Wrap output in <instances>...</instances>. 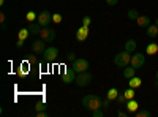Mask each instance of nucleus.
Segmentation results:
<instances>
[{
    "mask_svg": "<svg viewBox=\"0 0 158 117\" xmlns=\"http://www.w3.org/2000/svg\"><path fill=\"white\" fill-rule=\"evenodd\" d=\"M76 60V54L74 52H68L67 54V62H74Z\"/></svg>",
    "mask_w": 158,
    "mask_h": 117,
    "instance_id": "obj_30",
    "label": "nucleus"
},
{
    "mask_svg": "<svg viewBox=\"0 0 158 117\" xmlns=\"http://www.w3.org/2000/svg\"><path fill=\"white\" fill-rule=\"evenodd\" d=\"M74 82H76L79 87H85V86H89V84L92 82V74H90L89 71L77 73V74H76V79H74Z\"/></svg>",
    "mask_w": 158,
    "mask_h": 117,
    "instance_id": "obj_3",
    "label": "nucleus"
},
{
    "mask_svg": "<svg viewBox=\"0 0 158 117\" xmlns=\"http://www.w3.org/2000/svg\"><path fill=\"white\" fill-rule=\"evenodd\" d=\"M90 24H92V18H89V16H84V18H82V25L89 27Z\"/></svg>",
    "mask_w": 158,
    "mask_h": 117,
    "instance_id": "obj_27",
    "label": "nucleus"
},
{
    "mask_svg": "<svg viewBox=\"0 0 158 117\" xmlns=\"http://www.w3.org/2000/svg\"><path fill=\"white\" fill-rule=\"evenodd\" d=\"M32 49H33V52L36 56H43V52L46 51V41H43L41 38H40V40H35L32 43Z\"/></svg>",
    "mask_w": 158,
    "mask_h": 117,
    "instance_id": "obj_9",
    "label": "nucleus"
},
{
    "mask_svg": "<svg viewBox=\"0 0 158 117\" xmlns=\"http://www.w3.org/2000/svg\"><path fill=\"white\" fill-rule=\"evenodd\" d=\"M109 105H111V100H109V98H106V100H103V106H101V108H103V109H108V108H109Z\"/></svg>",
    "mask_w": 158,
    "mask_h": 117,
    "instance_id": "obj_32",
    "label": "nucleus"
},
{
    "mask_svg": "<svg viewBox=\"0 0 158 117\" xmlns=\"http://www.w3.org/2000/svg\"><path fill=\"white\" fill-rule=\"evenodd\" d=\"M35 18H38V16L35 15L33 11H29V13H27V19H29L30 22H35Z\"/></svg>",
    "mask_w": 158,
    "mask_h": 117,
    "instance_id": "obj_28",
    "label": "nucleus"
},
{
    "mask_svg": "<svg viewBox=\"0 0 158 117\" xmlns=\"http://www.w3.org/2000/svg\"><path fill=\"white\" fill-rule=\"evenodd\" d=\"M156 35H158V27H156L155 24H153V25L150 24L149 27H147V36H149V38H155Z\"/></svg>",
    "mask_w": 158,
    "mask_h": 117,
    "instance_id": "obj_17",
    "label": "nucleus"
},
{
    "mask_svg": "<svg viewBox=\"0 0 158 117\" xmlns=\"http://www.w3.org/2000/svg\"><path fill=\"white\" fill-rule=\"evenodd\" d=\"M131 62V56L128 51H123V52H118L115 57H114V63L117 65L118 68H125L128 67V63Z\"/></svg>",
    "mask_w": 158,
    "mask_h": 117,
    "instance_id": "obj_2",
    "label": "nucleus"
},
{
    "mask_svg": "<svg viewBox=\"0 0 158 117\" xmlns=\"http://www.w3.org/2000/svg\"><path fill=\"white\" fill-rule=\"evenodd\" d=\"M141 84H142V79H141V77H136V76H133V77L130 79V82H128V86L133 87V89H138Z\"/></svg>",
    "mask_w": 158,
    "mask_h": 117,
    "instance_id": "obj_18",
    "label": "nucleus"
},
{
    "mask_svg": "<svg viewBox=\"0 0 158 117\" xmlns=\"http://www.w3.org/2000/svg\"><path fill=\"white\" fill-rule=\"evenodd\" d=\"M52 22H56V24L62 22V16L60 15H52Z\"/></svg>",
    "mask_w": 158,
    "mask_h": 117,
    "instance_id": "obj_31",
    "label": "nucleus"
},
{
    "mask_svg": "<svg viewBox=\"0 0 158 117\" xmlns=\"http://www.w3.org/2000/svg\"><path fill=\"white\" fill-rule=\"evenodd\" d=\"M36 115H38V117H46L48 112H46V111H40V112H36Z\"/></svg>",
    "mask_w": 158,
    "mask_h": 117,
    "instance_id": "obj_34",
    "label": "nucleus"
},
{
    "mask_svg": "<svg viewBox=\"0 0 158 117\" xmlns=\"http://www.w3.org/2000/svg\"><path fill=\"white\" fill-rule=\"evenodd\" d=\"M117 2H118V0H106V3H108L109 6H114V5H117Z\"/></svg>",
    "mask_w": 158,
    "mask_h": 117,
    "instance_id": "obj_33",
    "label": "nucleus"
},
{
    "mask_svg": "<svg viewBox=\"0 0 158 117\" xmlns=\"http://www.w3.org/2000/svg\"><path fill=\"white\" fill-rule=\"evenodd\" d=\"M87 68H89V60H85V59H76V60L73 62V70H74L76 73L87 71Z\"/></svg>",
    "mask_w": 158,
    "mask_h": 117,
    "instance_id": "obj_8",
    "label": "nucleus"
},
{
    "mask_svg": "<svg viewBox=\"0 0 158 117\" xmlns=\"http://www.w3.org/2000/svg\"><path fill=\"white\" fill-rule=\"evenodd\" d=\"M117 97H118V90H117L115 87H112V89H109V90H108L106 98H109V100L112 101V100H117Z\"/></svg>",
    "mask_w": 158,
    "mask_h": 117,
    "instance_id": "obj_20",
    "label": "nucleus"
},
{
    "mask_svg": "<svg viewBox=\"0 0 158 117\" xmlns=\"http://www.w3.org/2000/svg\"><path fill=\"white\" fill-rule=\"evenodd\" d=\"M149 115H150L149 109H138L136 111V117H149Z\"/></svg>",
    "mask_w": 158,
    "mask_h": 117,
    "instance_id": "obj_25",
    "label": "nucleus"
},
{
    "mask_svg": "<svg viewBox=\"0 0 158 117\" xmlns=\"http://www.w3.org/2000/svg\"><path fill=\"white\" fill-rule=\"evenodd\" d=\"M127 109H128V112H136L138 109H139V105H138V101L133 98V100H128L127 101Z\"/></svg>",
    "mask_w": 158,
    "mask_h": 117,
    "instance_id": "obj_13",
    "label": "nucleus"
},
{
    "mask_svg": "<svg viewBox=\"0 0 158 117\" xmlns=\"http://www.w3.org/2000/svg\"><path fill=\"white\" fill-rule=\"evenodd\" d=\"M136 74V68H133V67H125L123 68V77H127V79H131Z\"/></svg>",
    "mask_w": 158,
    "mask_h": 117,
    "instance_id": "obj_15",
    "label": "nucleus"
},
{
    "mask_svg": "<svg viewBox=\"0 0 158 117\" xmlns=\"http://www.w3.org/2000/svg\"><path fill=\"white\" fill-rule=\"evenodd\" d=\"M48 109V105L44 101H38L35 105V112H40V111H46Z\"/></svg>",
    "mask_w": 158,
    "mask_h": 117,
    "instance_id": "obj_22",
    "label": "nucleus"
},
{
    "mask_svg": "<svg viewBox=\"0 0 158 117\" xmlns=\"http://www.w3.org/2000/svg\"><path fill=\"white\" fill-rule=\"evenodd\" d=\"M41 25H40L38 22H30V25H29V30H30V33L32 35H40V32H41Z\"/></svg>",
    "mask_w": 158,
    "mask_h": 117,
    "instance_id": "obj_14",
    "label": "nucleus"
},
{
    "mask_svg": "<svg viewBox=\"0 0 158 117\" xmlns=\"http://www.w3.org/2000/svg\"><path fill=\"white\" fill-rule=\"evenodd\" d=\"M146 51H147L149 56H155V54L158 52V44H156V43H150V44L146 48Z\"/></svg>",
    "mask_w": 158,
    "mask_h": 117,
    "instance_id": "obj_19",
    "label": "nucleus"
},
{
    "mask_svg": "<svg viewBox=\"0 0 158 117\" xmlns=\"http://www.w3.org/2000/svg\"><path fill=\"white\" fill-rule=\"evenodd\" d=\"M138 18H139V13H138V10H136V8L128 10V19H130V21H136Z\"/></svg>",
    "mask_w": 158,
    "mask_h": 117,
    "instance_id": "obj_21",
    "label": "nucleus"
},
{
    "mask_svg": "<svg viewBox=\"0 0 158 117\" xmlns=\"http://www.w3.org/2000/svg\"><path fill=\"white\" fill-rule=\"evenodd\" d=\"M136 24L139 25V27H142V29H147L150 25V18L149 16H139L136 19Z\"/></svg>",
    "mask_w": 158,
    "mask_h": 117,
    "instance_id": "obj_12",
    "label": "nucleus"
},
{
    "mask_svg": "<svg viewBox=\"0 0 158 117\" xmlns=\"http://www.w3.org/2000/svg\"><path fill=\"white\" fill-rule=\"evenodd\" d=\"M82 106L89 111H95L103 106V100L98 95H85L82 98Z\"/></svg>",
    "mask_w": 158,
    "mask_h": 117,
    "instance_id": "obj_1",
    "label": "nucleus"
},
{
    "mask_svg": "<svg viewBox=\"0 0 158 117\" xmlns=\"http://www.w3.org/2000/svg\"><path fill=\"white\" fill-rule=\"evenodd\" d=\"M123 95H125L127 101H128V100H133V98H135V89L130 87L128 90H125V92H123Z\"/></svg>",
    "mask_w": 158,
    "mask_h": 117,
    "instance_id": "obj_23",
    "label": "nucleus"
},
{
    "mask_svg": "<svg viewBox=\"0 0 158 117\" xmlns=\"http://www.w3.org/2000/svg\"><path fill=\"white\" fill-rule=\"evenodd\" d=\"M144 62H146V56L141 54V52H136L135 56H131V62H130V65H131L133 68L139 70L142 65H144Z\"/></svg>",
    "mask_w": 158,
    "mask_h": 117,
    "instance_id": "obj_7",
    "label": "nucleus"
},
{
    "mask_svg": "<svg viewBox=\"0 0 158 117\" xmlns=\"http://www.w3.org/2000/svg\"><path fill=\"white\" fill-rule=\"evenodd\" d=\"M136 46H138V43L135 40H128L125 43V51H128V52L131 54V52H135V51H136Z\"/></svg>",
    "mask_w": 158,
    "mask_h": 117,
    "instance_id": "obj_16",
    "label": "nucleus"
},
{
    "mask_svg": "<svg viewBox=\"0 0 158 117\" xmlns=\"http://www.w3.org/2000/svg\"><path fill=\"white\" fill-rule=\"evenodd\" d=\"M24 46V40H18V43H16V48H22Z\"/></svg>",
    "mask_w": 158,
    "mask_h": 117,
    "instance_id": "obj_35",
    "label": "nucleus"
},
{
    "mask_svg": "<svg viewBox=\"0 0 158 117\" xmlns=\"http://www.w3.org/2000/svg\"><path fill=\"white\" fill-rule=\"evenodd\" d=\"M155 77H156V81H158V70H156V73H155Z\"/></svg>",
    "mask_w": 158,
    "mask_h": 117,
    "instance_id": "obj_38",
    "label": "nucleus"
},
{
    "mask_svg": "<svg viewBox=\"0 0 158 117\" xmlns=\"http://www.w3.org/2000/svg\"><path fill=\"white\" fill-rule=\"evenodd\" d=\"M117 103H120V105L127 103V98H125V95H123V94H118V97H117Z\"/></svg>",
    "mask_w": 158,
    "mask_h": 117,
    "instance_id": "obj_29",
    "label": "nucleus"
},
{
    "mask_svg": "<svg viewBox=\"0 0 158 117\" xmlns=\"http://www.w3.org/2000/svg\"><path fill=\"white\" fill-rule=\"evenodd\" d=\"M89 36V27H85V25H82V27H79L76 30V40L77 41H85Z\"/></svg>",
    "mask_w": 158,
    "mask_h": 117,
    "instance_id": "obj_11",
    "label": "nucleus"
},
{
    "mask_svg": "<svg viewBox=\"0 0 158 117\" xmlns=\"http://www.w3.org/2000/svg\"><path fill=\"white\" fill-rule=\"evenodd\" d=\"M40 38H41L43 41H46V43H52L56 40V30L51 29L49 25L48 27H43L41 32H40Z\"/></svg>",
    "mask_w": 158,
    "mask_h": 117,
    "instance_id": "obj_4",
    "label": "nucleus"
},
{
    "mask_svg": "<svg viewBox=\"0 0 158 117\" xmlns=\"http://www.w3.org/2000/svg\"><path fill=\"white\" fill-rule=\"evenodd\" d=\"M36 22L41 25V27H48V25L52 22V15L48 11V10H43L41 13L38 15V18H36Z\"/></svg>",
    "mask_w": 158,
    "mask_h": 117,
    "instance_id": "obj_6",
    "label": "nucleus"
},
{
    "mask_svg": "<svg viewBox=\"0 0 158 117\" xmlns=\"http://www.w3.org/2000/svg\"><path fill=\"white\" fill-rule=\"evenodd\" d=\"M155 25H156V27H158V19H156V21H155Z\"/></svg>",
    "mask_w": 158,
    "mask_h": 117,
    "instance_id": "obj_39",
    "label": "nucleus"
},
{
    "mask_svg": "<svg viewBox=\"0 0 158 117\" xmlns=\"http://www.w3.org/2000/svg\"><path fill=\"white\" fill-rule=\"evenodd\" d=\"M76 71L73 70V68H67L65 70V73H63V76H62V81H63V84H71L74 79H76Z\"/></svg>",
    "mask_w": 158,
    "mask_h": 117,
    "instance_id": "obj_10",
    "label": "nucleus"
},
{
    "mask_svg": "<svg viewBox=\"0 0 158 117\" xmlns=\"http://www.w3.org/2000/svg\"><path fill=\"white\" fill-rule=\"evenodd\" d=\"M29 35H30V30H29V29H21L18 38H19V40H25V38H27Z\"/></svg>",
    "mask_w": 158,
    "mask_h": 117,
    "instance_id": "obj_24",
    "label": "nucleus"
},
{
    "mask_svg": "<svg viewBox=\"0 0 158 117\" xmlns=\"http://www.w3.org/2000/svg\"><path fill=\"white\" fill-rule=\"evenodd\" d=\"M92 115H94V117H103V115H104V111L95 109V111H92Z\"/></svg>",
    "mask_w": 158,
    "mask_h": 117,
    "instance_id": "obj_26",
    "label": "nucleus"
},
{
    "mask_svg": "<svg viewBox=\"0 0 158 117\" xmlns=\"http://www.w3.org/2000/svg\"><path fill=\"white\" fill-rule=\"evenodd\" d=\"M0 22H5V13H0Z\"/></svg>",
    "mask_w": 158,
    "mask_h": 117,
    "instance_id": "obj_37",
    "label": "nucleus"
},
{
    "mask_svg": "<svg viewBox=\"0 0 158 117\" xmlns=\"http://www.w3.org/2000/svg\"><path fill=\"white\" fill-rule=\"evenodd\" d=\"M57 56H59V49H57L56 46H49V48H46V51L43 52V60H44L46 63L54 62V60L57 59Z\"/></svg>",
    "mask_w": 158,
    "mask_h": 117,
    "instance_id": "obj_5",
    "label": "nucleus"
},
{
    "mask_svg": "<svg viewBox=\"0 0 158 117\" xmlns=\"http://www.w3.org/2000/svg\"><path fill=\"white\" fill-rule=\"evenodd\" d=\"M117 115H118V117H127L128 114H127V112H123V111H118V112H117Z\"/></svg>",
    "mask_w": 158,
    "mask_h": 117,
    "instance_id": "obj_36",
    "label": "nucleus"
}]
</instances>
